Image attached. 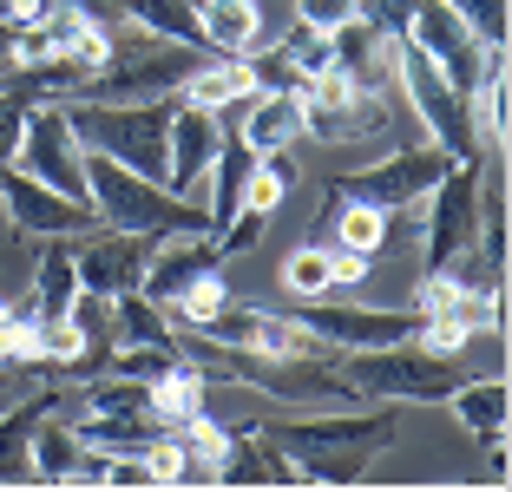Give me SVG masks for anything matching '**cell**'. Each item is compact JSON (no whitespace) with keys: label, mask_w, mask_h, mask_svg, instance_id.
Listing matches in <instances>:
<instances>
[{"label":"cell","mask_w":512,"mask_h":492,"mask_svg":"<svg viewBox=\"0 0 512 492\" xmlns=\"http://www.w3.org/2000/svg\"><path fill=\"white\" fill-rule=\"evenodd\" d=\"M53 0H0V27H27V20H40Z\"/></svg>","instance_id":"cell-34"},{"label":"cell","mask_w":512,"mask_h":492,"mask_svg":"<svg viewBox=\"0 0 512 492\" xmlns=\"http://www.w3.org/2000/svg\"><path fill=\"white\" fill-rule=\"evenodd\" d=\"M289 53V66H296L302 79H322L329 73V33H316V27H302V20H289V33L276 40Z\"/></svg>","instance_id":"cell-27"},{"label":"cell","mask_w":512,"mask_h":492,"mask_svg":"<svg viewBox=\"0 0 512 492\" xmlns=\"http://www.w3.org/2000/svg\"><path fill=\"white\" fill-rule=\"evenodd\" d=\"M302 132L322 138V145H368V138H388L394 145V92L322 73L302 86Z\"/></svg>","instance_id":"cell-7"},{"label":"cell","mask_w":512,"mask_h":492,"mask_svg":"<svg viewBox=\"0 0 512 492\" xmlns=\"http://www.w3.org/2000/svg\"><path fill=\"white\" fill-rule=\"evenodd\" d=\"M197 46L211 60H243L263 46V7L256 0H197Z\"/></svg>","instance_id":"cell-19"},{"label":"cell","mask_w":512,"mask_h":492,"mask_svg":"<svg viewBox=\"0 0 512 492\" xmlns=\"http://www.w3.org/2000/svg\"><path fill=\"white\" fill-rule=\"evenodd\" d=\"M368 269H375V256L329 250V283H335V289H355V283H368Z\"/></svg>","instance_id":"cell-33"},{"label":"cell","mask_w":512,"mask_h":492,"mask_svg":"<svg viewBox=\"0 0 512 492\" xmlns=\"http://www.w3.org/2000/svg\"><path fill=\"white\" fill-rule=\"evenodd\" d=\"M348 394L355 401H401V407H440L460 381H467V361L440 355L421 342H394V348H342L335 355Z\"/></svg>","instance_id":"cell-3"},{"label":"cell","mask_w":512,"mask_h":492,"mask_svg":"<svg viewBox=\"0 0 512 492\" xmlns=\"http://www.w3.org/2000/svg\"><path fill=\"white\" fill-rule=\"evenodd\" d=\"M20 132H27V99L20 92H0V164H14Z\"/></svg>","instance_id":"cell-31"},{"label":"cell","mask_w":512,"mask_h":492,"mask_svg":"<svg viewBox=\"0 0 512 492\" xmlns=\"http://www.w3.org/2000/svg\"><path fill=\"white\" fill-rule=\"evenodd\" d=\"M151 243L158 237H138V230H112L99 224L92 237H73V269H79V289L86 296H125V289L145 283V263H151Z\"/></svg>","instance_id":"cell-12"},{"label":"cell","mask_w":512,"mask_h":492,"mask_svg":"<svg viewBox=\"0 0 512 492\" xmlns=\"http://www.w3.org/2000/svg\"><path fill=\"white\" fill-rule=\"evenodd\" d=\"M250 92H256V79H250V66H243V60H197V73L184 79L178 99H191V105H204V112L224 119L230 105H243Z\"/></svg>","instance_id":"cell-24"},{"label":"cell","mask_w":512,"mask_h":492,"mask_svg":"<svg viewBox=\"0 0 512 492\" xmlns=\"http://www.w3.org/2000/svg\"><path fill=\"white\" fill-rule=\"evenodd\" d=\"M480 184H486V158H460L421 197V276L453 269L473 250V237H480Z\"/></svg>","instance_id":"cell-6"},{"label":"cell","mask_w":512,"mask_h":492,"mask_svg":"<svg viewBox=\"0 0 512 492\" xmlns=\"http://www.w3.org/2000/svg\"><path fill=\"white\" fill-rule=\"evenodd\" d=\"M289 315H296L309 335H322L329 348H394V342H414L421 322H427L414 302H401V309H368V302H329V296H296Z\"/></svg>","instance_id":"cell-9"},{"label":"cell","mask_w":512,"mask_h":492,"mask_svg":"<svg viewBox=\"0 0 512 492\" xmlns=\"http://www.w3.org/2000/svg\"><path fill=\"white\" fill-rule=\"evenodd\" d=\"M394 60H401V40H388L375 20H348L329 33V73L355 79V86L394 92Z\"/></svg>","instance_id":"cell-18"},{"label":"cell","mask_w":512,"mask_h":492,"mask_svg":"<svg viewBox=\"0 0 512 492\" xmlns=\"http://www.w3.org/2000/svg\"><path fill=\"white\" fill-rule=\"evenodd\" d=\"M243 145L250 151H283V145H302V99L296 92H250L243 99Z\"/></svg>","instance_id":"cell-20"},{"label":"cell","mask_w":512,"mask_h":492,"mask_svg":"<svg viewBox=\"0 0 512 492\" xmlns=\"http://www.w3.org/2000/svg\"><path fill=\"white\" fill-rule=\"evenodd\" d=\"M263 433L296 460L302 486H362L401 433V401H348L342 414H263Z\"/></svg>","instance_id":"cell-1"},{"label":"cell","mask_w":512,"mask_h":492,"mask_svg":"<svg viewBox=\"0 0 512 492\" xmlns=\"http://www.w3.org/2000/svg\"><path fill=\"white\" fill-rule=\"evenodd\" d=\"M453 164H460V158H447L434 138H427V145H394L388 158H375V164L335 171L329 191H335V197H362V204H375V210H388V217H401V210H414L440 178H447Z\"/></svg>","instance_id":"cell-8"},{"label":"cell","mask_w":512,"mask_h":492,"mask_svg":"<svg viewBox=\"0 0 512 492\" xmlns=\"http://www.w3.org/2000/svg\"><path fill=\"white\" fill-rule=\"evenodd\" d=\"M0 210H7V224L14 237H92L99 230V210L79 204V197H60L53 184H40L33 171L20 164H0Z\"/></svg>","instance_id":"cell-11"},{"label":"cell","mask_w":512,"mask_h":492,"mask_svg":"<svg viewBox=\"0 0 512 492\" xmlns=\"http://www.w3.org/2000/svg\"><path fill=\"white\" fill-rule=\"evenodd\" d=\"M224 302H230V283H224V276H204V283H191L178 302H171V315H178L184 328H204Z\"/></svg>","instance_id":"cell-28"},{"label":"cell","mask_w":512,"mask_h":492,"mask_svg":"<svg viewBox=\"0 0 512 492\" xmlns=\"http://www.w3.org/2000/svg\"><path fill=\"white\" fill-rule=\"evenodd\" d=\"M224 250H217L211 230H184V237H158L151 243V263H145V296L158 302V309L171 315V302L184 296L191 283H204V276H224Z\"/></svg>","instance_id":"cell-13"},{"label":"cell","mask_w":512,"mask_h":492,"mask_svg":"<svg viewBox=\"0 0 512 492\" xmlns=\"http://www.w3.org/2000/svg\"><path fill=\"white\" fill-rule=\"evenodd\" d=\"M53 407L73 414L79 394L60 388V381H40V388L14 394V401L0 407V486H33V427H40Z\"/></svg>","instance_id":"cell-15"},{"label":"cell","mask_w":512,"mask_h":492,"mask_svg":"<svg viewBox=\"0 0 512 492\" xmlns=\"http://www.w3.org/2000/svg\"><path fill=\"white\" fill-rule=\"evenodd\" d=\"M283 289H289V296H335V283H329V243H322V237L296 243L289 263H283Z\"/></svg>","instance_id":"cell-25"},{"label":"cell","mask_w":512,"mask_h":492,"mask_svg":"<svg viewBox=\"0 0 512 492\" xmlns=\"http://www.w3.org/2000/svg\"><path fill=\"white\" fill-rule=\"evenodd\" d=\"M296 20L316 33H335L348 20H362V0H296Z\"/></svg>","instance_id":"cell-30"},{"label":"cell","mask_w":512,"mask_h":492,"mask_svg":"<svg viewBox=\"0 0 512 492\" xmlns=\"http://www.w3.org/2000/svg\"><path fill=\"white\" fill-rule=\"evenodd\" d=\"M263 224H270V210L243 204L237 217H230V224L217 230V250H224V263H237V256H250V250H256V237H263Z\"/></svg>","instance_id":"cell-29"},{"label":"cell","mask_w":512,"mask_h":492,"mask_svg":"<svg viewBox=\"0 0 512 492\" xmlns=\"http://www.w3.org/2000/svg\"><path fill=\"white\" fill-rule=\"evenodd\" d=\"M401 40L421 46V53H427V60H434L440 73H447L453 86H460V92H473V79H480V66H486V46L467 33V20L453 14L447 0H421Z\"/></svg>","instance_id":"cell-14"},{"label":"cell","mask_w":512,"mask_h":492,"mask_svg":"<svg viewBox=\"0 0 512 492\" xmlns=\"http://www.w3.org/2000/svg\"><path fill=\"white\" fill-rule=\"evenodd\" d=\"M447 7L467 20V33L480 46H506V33H512V0H447Z\"/></svg>","instance_id":"cell-26"},{"label":"cell","mask_w":512,"mask_h":492,"mask_svg":"<svg viewBox=\"0 0 512 492\" xmlns=\"http://www.w3.org/2000/svg\"><path fill=\"white\" fill-rule=\"evenodd\" d=\"M171 164H165V184L178 197H191L197 184H204V171H211V158H217V145H224V119L217 112H204V105H191V99H178V112H171Z\"/></svg>","instance_id":"cell-17"},{"label":"cell","mask_w":512,"mask_h":492,"mask_svg":"<svg viewBox=\"0 0 512 492\" xmlns=\"http://www.w3.org/2000/svg\"><path fill=\"white\" fill-rule=\"evenodd\" d=\"M171 112H178V92H158V99H73L66 105V125L92 158H112L138 178L165 184L171 164Z\"/></svg>","instance_id":"cell-2"},{"label":"cell","mask_w":512,"mask_h":492,"mask_svg":"<svg viewBox=\"0 0 512 492\" xmlns=\"http://www.w3.org/2000/svg\"><path fill=\"white\" fill-rule=\"evenodd\" d=\"M414 7H421V0H362V20H375L388 40H401L407 20H414Z\"/></svg>","instance_id":"cell-32"},{"label":"cell","mask_w":512,"mask_h":492,"mask_svg":"<svg viewBox=\"0 0 512 492\" xmlns=\"http://www.w3.org/2000/svg\"><path fill=\"white\" fill-rule=\"evenodd\" d=\"M99 466L106 453L86 447L60 407L33 427V486H99Z\"/></svg>","instance_id":"cell-16"},{"label":"cell","mask_w":512,"mask_h":492,"mask_svg":"<svg viewBox=\"0 0 512 492\" xmlns=\"http://www.w3.org/2000/svg\"><path fill=\"white\" fill-rule=\"evenodd\" d=\"M86 197H92V210H99V224L138 230V237L211 230L204 204L178 197L171 184H158V178H138V171H125V164H112V158H92V151H86Z\"/></svg>","instance_id":"cell-4"},{"label":"cell","mask_w":512,"mask_h":492,"mask_svg":"<svg viewBox=\"0 0 512 492\" xmlns=\"http://www.w3.org/2000/svg\"><path fill=\"white\" fill-rule=\"evenodd\" d=\"M440 407H453V420H460L473 440H499V433H506V374H467Z\"/></svg>","instance_id":"cell-21"},{"label":"cell","mask_w":512,"mask_h":492,"mask_svg":"<svg viewBox=\"0 0 512 492\" xmlns=\"http://www.w3.org/2000/svg\"><path fill=\"white\" fill-rule=\"evenodd\" d=\"M394 92L407 99V112L427 125L447 158H486L480 151V132H473V112H467V92L453 86L434 60H427L414 40H401V60H394Z\"/></svg>","instance_id":"cell-5"},{"label":"cell","mask_w":512,"mask_h":492,"mask_svg":"<svg viewBox=\"0 0 512 492\" xmlns=\"http://www.w3.org/2000/svg\"><path fill=\"white\" fill-rule=\"evenodd\" d=\"M79 296V269H73V237H40V263H33V315H66Z\"/></svg>","instance_id":"cell-22"},{"label":"cell","mask_w":512,"mask_h":492,"mask_svg":"<svg viewBox=\"0 0 512 492\" xmlns=\"http://www.w3.org/2000/svg\"><path fill=\"white\" fill-rule=\"evenodd\" d=\"M171 342H178V328L145 289L112 296V348H171Z\"/></svg>","instance_id":"cell-23"},{"label":"cell","mask_w":512,"mask_h":492,"mask_svg":"<svg viewBox=\"0 0 512 492\" xmlns=\"http://www.w3.org/2000/svg\"><path fill=\"white\" fill-rule=\"evenodd\" d=\"M14 164H20V171H33L40 184H53L60 197L92 204V197H86V145H79L73 125H66V99L27 105V132H20Z\"/></svg>","instance_id":"cell-10"}]
</instances>
